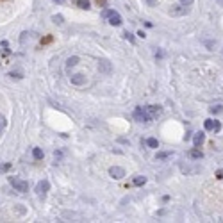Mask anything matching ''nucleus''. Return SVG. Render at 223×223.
Listing matches in <instances>:
<instances>
[{
    "label": "nucleus",
    "instance_id": "nucleus-4",
    "mask_svg": "<svg viewBox=\"0 0 223 223\" xmlns=\"http://www.w3.org/2000/svg\"><path fill=\"white\" fill-rule=\"evenodd\" d=\"M134 120H136V122H148V120H152V118H150V114L146 113V109L143 111V107H138V109L134 111Z\"/></svg>",
    "mask_w": 223,
    "mask_h": 223
},
{
    "label": "nucleus",
    "instance_id": "nucleus-11",
    "mask_svg": "<svg viewBox=\"0 0 223 223\" xmlns=\"http://www.w3.org/2000/svg\"><path fill=\"white\" fill-rule=\"evenodd\" d=\"M203 141H205V134H203V132H196V134H195V138H193L195 146H202Z\"/></svg>",
    "mask_w": 223,
    "mask_h": 223
},
{
    "label": "nucleus",
    "instance_id": "nucleus-18",
    "mask_svg": "<svg viewBox=\"0 0 223 223\" xmlns=\"http://www.w3.org/2000/svg\"><path fill=\"white\" fill-rule=\"evenodd\" d=\"M168 157H171V152H159L157 154V161H164Z\"/></svg>",
    "mask_w": 223,
    "mask_h": 223
},
{
    "label": "nucleus",
    "instance_id": "nucleus-12",
    "mask_svg": "<svg viewBox=\"0 0 223 223\" xmlns=\"http://www.w3.org/2000/svg\"><path fill=\"white\" fill-rule=\"evenodd\" d=\"M187 155H189V159H202V157H203V154L200 152V150H196V148L189 150V152H187Z\"/></svg>",
    "mask_w": 223,
    "mask_h": 223
},
{
    "label": "nucleus",
    "instance_id": "nucleus-15",
    "mask_svg": "<svg viewBox=\"0 0 223 223\" xmlns=\"http://www.w3.org/2000/svg\"><path fill=\"white\" fill-rule=\"evenodd\" d=\"M134 186H143V184H146V177H143V175H138L134 180H132Z\"/></svg>",
    "mask_w": 223,
    "mask_h": 223
},
{
    "label": "nucleus",
    "instance_id": "nucleus-29",
    "mask_svg": "<svg viewBox=\"0 0 223 223\" xmlns=\"http://www.w3.org/2000/svg\"><path fill=\"white\" fill-rule=\"evenodd\" d=\"M218 2H220V4H221V5H223V0H218Z\"/></svg>",
    "mask_w": 223,
    "mask_h": 223
},
{
    "label": "nucleus",
    "instance_id": "nucleus-19",
    "mask_svg": "<svg viewBox=\"0 0 223 223\" xmlns=\"http://www.w3.org/2000/svg\"><path fill=\"white\" fill-rule=\"evenodd\" d=\"M77 5L81 9H89V2L88 0H77Z\"/></svg>",
    "mask_w": 223,
    "mask_h": 223
},
{
    "label": "nucleus",
    "instance_id": "nucleus-5",
    "mask_svg": "<svg viewBox=\"0 0 223 223\" xmlns=\"http://www.w3.org/2000/svg\"><path fill=\"white\" fill-rule=\"evenodd\" d=\"M109 175H111L113 179L120 180V179H123V177H125V170H123V168H120V166H111V168H109Z\"/></svg>",
    "mask_w": 223,
    "mask_h": 223
},
{
    "label": "nucleus",
    "instance_id": "nucleus-7",
    "mask_svg": "<svg viewBox=\"0 0 223 223\" xmlns=\"http://www.w3.org/2000/svg\"><path fill=\"white\" fill-rule=\"evenodd\" d=\"M48 189H50V182H48V180H41V182L38 184V187H36V191L40 193L41 198H45V195H46Z\"/></svg>",
    "mask_w": 223,
    "mask_h": 223
},
{
    "label": "nucleus",
    "instance_id": "nucleus-28",
    "mask_svg": "<svg viewBox=\"0 0 223 223\" xmlns=\"http://www.w3.org/2000/svg\"><path fill=\"white\" fill-rule=\"evenodd\" d=\"M56 2H59V4H62V2H64V0H56Z\"/></svg>",
    "mask_w": 223,
    "mask_h": 223
},
{
    "label": "nucleus",
    "instance_id": "nucleus-10",
    "mask_svg": "<svg viewBox=\"0 0 223 223\" xmlns=\"http://www.w3.org/2000/svg\"><path fill=\"white\" fill-rule=\"evenodd\" d=\"M146 113L150 114V118H157L162 113V107L161 105H148V107H146Z\"/></svg>",
    "mask_w": 223,
    "mask_h": 223
},
{
    "label": "nucleus",
    "instance_id": "nucleus-20",
    "mask_svg": "<svg viewBox=\"0 0 223 223\" xmlns=\"http://www.w3.org/2000/svg\"><path fill=\"white\" fill-rule=\"evenodd\" d=\"M11 170V162H4V164H0V171L4 173V171H9Z\"/></svg>",
    "mask_w": 223,
    "mask_h": 223
},
{
    "label": "nucleus",
    "instance_id": "nucleus-23",
    "mask_svg": "<svg viewBox=\"0 0 223 223\" xmlns=\"http://www.w3.org/2000/svg\"><path fill=\"white\" fill-rule=\"evenodd\" d=\"M9 77H11V79H21V73H18V72L14 73V72H13V73H9Z\"/></svg>",
    "mask_w": 223,
    "mask_h": 223
},
{
    "label": "nucleus",
    "instance_id": "nucleus-1",
    "mask_svg": "<svg viewBox=\"0 0 223 223\" xmlns=\"http://www.w3.org/2000/svg\"><path fill=\"white\" fill-rule=\"evenodd\" d=\"M9 184L14 187V191H20V193H27L29 191V184L25 182L20 177H9Z\"/></svg>",
    "mask_w": 223,
    "mask_h": 223
},
{
    "label": "nucleus",
    "instance_id": "nucleus-16",
    "mask_svg": "<svg viewBox=\"0 0 223 223\" xmlns=\"http://www.w3.org/2000/svg\"><path fill=\"white\" fill-rule=\"evenodd\" d=\"M211 114H221L223 113V105H211Z\"/></svg>",
    "mask_w": 223,
    "mask_h": 223
},
{
    "label": "nucleus",
    "instance_id": "nucleus-3",
    "mask_svg": "<svg viewBox=\"0 0 223 223\" xmlns=\"http://www.w3.org/2000/svg\"><path fill=\"white\" fill-rule=\"evenodd\" d=\"M187 13H189V5H184V4H180V5H171V7H170V14H171L173 18L186 16Z\"/></svg>",
    "mask_w": 223,
    "mask_h": 223
},
{
    "label": "nucleus",
    "instance_id": "nucleus-25",
    "mask_svg": "<svg viewBox=\"0 0 223 223\" xmlns=\"http://www.w3.org/2000/svg\"><path fill=\"white\" fill-rule=\"evenodd\" d=\"M125 40H129L130 43H132V41H134V36H132V34H129V32H125Z\"/></svg>",
    "mask_w": 223,
    "mask_h": 223
},
{
    "label": "nucleus",
    "instance_id": "nucleus-24",
    "mask_svg": "<svg viewBox=\"0 0 223 223\" xmlns=\"http://www.w3.org/2000/svg\"><path fill=\"white\" fill-rule=\"evenodd\" d=\"M145 2H146V4H148L150 7H154V5H157V0H145Z\"/></svg>",
    "mask_w": 223,
    "mask_h": 223
},
{
    "label": "nucleus",
    "instance_id": "nucleus-21",
    "mask_svg": "<svg viewBox=\"0 0 223 223\" xmlns=\"http://www.w3.org/2000/svg\"><path fill=\"white\" fill-rule=\"evenodd\" d=\"M52 20H54V23H59V25H61L62 21H64V18H62L61 14H54V16H52Z\"/></svg>",
    "mask_w": 223,
    "mask_h": 223
},
{
    "label": "nucleus",
    "instance_id": "nucleus-27",
    "mask_svg": "<svg viewBox=\"0 0 223 223\" xmlns=\"http://www.w3.org/2000/svg\"><path fill=\"white\" fill-rule=\"evenodd\" d=\"M95 2H97L100 7H104V5H105V0H95Z\"/></svg>",
    "mask_w": 223,
    "mask_h": 223
},
{
    "label": "nucleus",
    "instance_id": "nucleus-9",
    "mask_svg": "<svg viewBox=\"0 0 223 223\" xmlns=\"http://www.w3.org/2000/svg\"><path fill=\"white\" fill-rule=\"evenodd\" d=\"M98 70H100V73H105V75H109L111 72H113V66H111V62L105 61V59H102L98 62Z\"/></svg>",
    "mask_w": 223,
    "mask_h": 223
},
{
    "label": "nucleus",
    "instance_id": "nucleus-2",
    "mask_svg": "<svg viewBox=\"0 0 223 223\" xmlns=\"http://www.w3.org/2000/svg\"><path fill=\"white\" fill-rule=\"evenodd\" d=\"M104 18H107L111 25H114V27H120L122 25V14L118 13V11H104Z\"/></svg>",
    "mask_w": 223,
    "mask_h": 223
},
{
    "label": "nucleus",
    "instance_id": "nucleus-17",
    "mask_svg": "<svg viewBox=\"0 0 223 223\" xmlns=\"http://www.w3.org/2000/svg\"><path fill=\"white\" fill-rule=\"evenodd\" d=\"M146 145H148L150 148H159V141H157L155 138H150V139H146Z\"/></svg>",
    "mask_w": 223,
    "mask_h": 223
},
{
    "label": "nucleus",
    "instance_id": "nucleus-14",
    "mask_svg": "<svg viewBox=\"0 0 223 223\" xmlns=\"http://www.w3.org/2000/svg\"><path fill=\"white\" fill-rule=\"evenodd\" d=\"M79 62V57L77 56H72V57H68V61H66V68H72V66H75Z\"/></svg>",
    "mask_w": 223,
    "mask_h": 223
},
{
    "label": "nucleus",
    "instance_id": "nucleus-22",
    "mask_svg": "<svg viewBox=\"0 0 223 223\" xmlns=\"http://www.w3.org/2000/svg\"><path fill=\"white\" fill-rule=\"evenodd\" d=\"M5 125H7V122H5V118H4V116L0 114V130H2V129H5Z\"/></svg>",
    "mask_w": 223,
    "mask_h": 223
},
{
    "label": "nucleus",
    "instance_id": "nucleus-26",
    "mask_svg": "<svg viewBox=\"0 0 223 223\" xmlns=\"http://www.w3.org/2000/svg\"><path fill=\"white\" fill-rule=\"evenodd\" d=\"M180 2H182L184 5H193V2H195V0H180Z\"/></svg>",
    "mask_w": 223,
    "mask_h": 223
},
{
    "label": "nucleus",
    "instance_id": "nucleus-13",
    "mask_svg": "<svg viewBox=\"0 0 223 223\" xmlns=\"http://www.w3.org/2000/svg\"><path fill=\"white\" fill-rule=\"evenodd\" d=\"M32 157H34L36 161L43 159V150H41V148H32Z\"/></svg>",
    "mask_w": 223,
    "mask_h": 223
},
{
    "label": "nucleus",
    "instance_id": "nucleus-8",
    "mask_svg": "<svg viewBox=\"0 0 223 223\" xmlns=\"http://www.w3.org/2000/svg\"><path fill=\"white\" fill-rule=\"evenodd\" d=\"M70 81H72L73 86H84V84L88 82V79H86L82 73H75V75H72V77H70Z\"/></svg>",
    "mask_w": 223,
    "mask_h": 223
},
{
    "label": "nucleus",
    "instance_id": "nucleus-6",
    "mask_svg": "<svg viewBox=\"0 0 223 223\" xmlns=\"http://www.w3.org/2000/svg\"><path fill=\"white\" fill-rule=\"evenodd\" d=\"M203 127H205V130H214V132H220V129H221L218 120H205Z\"/></svg>",
    "mask_w": 223,
    "mask_h": 223
}]
</instances>
